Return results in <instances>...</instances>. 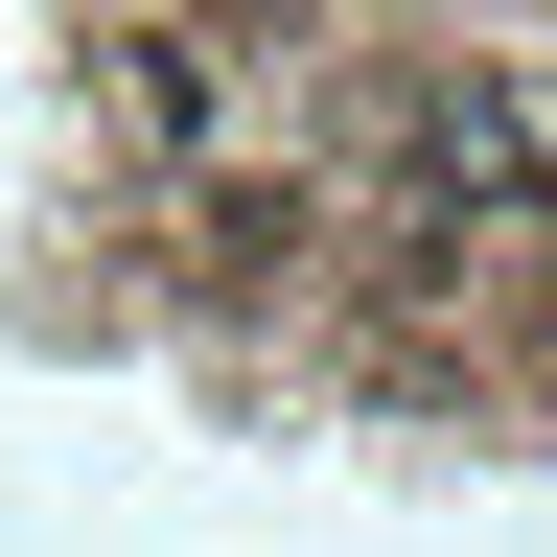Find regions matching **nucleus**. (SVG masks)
Masks as SVG:
<instances>
[{"label":"nucleus","mask_w":557,"mask_h":557,"mask_svg":"<svg viewBox=\"0 0 557 557\" xmlns=\"http://www.w3.org/2000/svg\"><path fill=\"white\" fill-rule=\"evenodd\" d=\"M534 209H557V116L487 94V70H442V94L395 116V233L465 256V233H534Z\"/></svg>","instance_id":"nucleus-1"}]
</instances>
